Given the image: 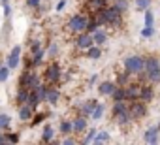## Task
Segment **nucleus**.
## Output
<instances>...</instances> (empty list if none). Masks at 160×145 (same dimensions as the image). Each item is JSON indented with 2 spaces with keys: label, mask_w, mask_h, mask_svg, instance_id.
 <instances>
[{
  "label": "nucleus",
  "mask_w": 160,
  "mask_h": 145,
  "mask_svg": "<svg viewBox=\"0 0 160 145\" xmlns=\"http://www.w3.org/2000/svg\"><path fill=\"white\" fill-rule=\"evenodd\" d=\"M62 66H60V62H57V60H49L47 64H43V70H42V81L45 83V85H57L58 87V83H62Z\"/></svg>",
  "instance_id": "nucleus-1"
},
{
  "label": "nucleus",
  "mask_w": 160,
  "mask_h": 145,
  "mask_svg": "<svg viewBox=\"0 0 160 145\" xmlns=\"http://www.w3.org/2000/svg\"><path fill=\"white\" fill-rule=\"evenodd\" d=\"M42 74L38 70H32V68H25L21 74H19V79H17V89H25V91H32L36 89L38 85H42Z\"/></svg>",
  "instance_id": "nucleus-2"
},
{
  "label": "nucleus",
  "mask_w": 160,
  "mask_h": 145,
  "mask_svg": "<svg viewBox=\"0 0 160 145\" xmlns=\"http://www.w3.org/2000/svg\"><path fill=\"white\" fill-rule=\"evenodd\" d=\"M102 13H104V19H106V30L108 28H113V30H121L122 28V25H124V13H121L113 4H109V6H106L104 10H102Z\"/></svg>",
  "instance_id": "nucleus-3"
},
{
  "label": "nucleus",
  "mask_w": 160,
  "mask_h": 145,
  "mask_svg": "<svg viewBox=\"0 0 160 145\" xmlns=\"http://www.w3.org/2000/svg\"><path fill=\"white\" fill-rule=\"evenodd\" d=\"M122 68L128 72L132 78H136L138 74L145 72V64H143V55H128L122 58Z\"/></svg>",
  "instance_id": "nucleus-4"
},
{
  "label": "nucleus",
  "mask_w": 160,
  "mask_h": 145,
  "mask_svg": "<svg viewBox=\"0 0 160 145\" xmlns=\"http://www.w3.org/2000/svg\"><path fill=\"white\" fill-rule=\"evenodd\" d=\"M87 15L85 13H73L70 19H68V23H66V30L70 32V34H79V32H85L87 30Z\"/></svg>",
  "instance_id": "nucleus-5"
},
{
  "label": "nucleus",
  "mask_w": 160,
  "mask_h": 145,
  "mask_svg": "<svg viewBox=\"0 0 160 145\" xmlns=\"http://www.w3.org/2000/svg\"><path fill=\"white\" fill-rule=\"evenodd\" d=\"M128 113H130L132 122H139V121H143L149 115V106L145 102H141V100L128 102Z\"/></svg>",
  "instance_id": "nucleus-6"
},
{
  "label": "nucleus",
  "mask_w": 160,
  "mask_h": 145,
  "mask_svg": "<svg viewBox=\"0 0 160 145\" xmlns=\"http://www.w3.org/2000/svg\"><path fill=\"white\" fill-rule=\"evenodd\" d=\"M98 106V100L96 98H89V100H83V102H77L73 108H75V115H81V117H87L91 119L94 108Z\"/></svg>",
  "instance_id": "nucleus-7"
},
{
  "label": "nucleus",
  "mask_w": 160,
  "mask_h": 145,
  "mask_svg": "<svg viewBox=\"0 0 160 145\" xmlns=\"http://www.w3.org/2000/svg\"><path fill=\"white\" fill-rule=\"evenodd\" d=\"M21 58H23V47L17 43V45L12 47V51H10L8 57H6V66L10 68V72L17 70V66L21 64Z\"/></svg>",
  "instance_id": "nucleus-8"
},
{
  "label": "nucleus",
  "mask_w": 160,
  "mask_h": 145,
  "mask_svg": "<svg viewBox=\"0 0 160 145\" xmlns=\"http://www.w3.org/2000/svg\"><path fill=\"white\" fill-rule=\"evenodd\" d=\"M62 98V92L57 85H45V94H43V104L47 106H57Z\"/></svg>",
  "instance_id": "nucleus-9"
},
{
  "label": "nucleus",
  "mask_w": 160,
  "mask_h": 145,
  "mask_svg": "<svg viewBox=\"0 0 160 145\" xmlns=\"http://www.w3.org/2000/svg\"><path fill=\"white\" fill-rule=\"evenodd\" d=\"M92 36L89 32H79L73 36V47L75 49H81V51H87L89 47H92Z\"/></svg>",
  "instance_id": "nucleus-10"
},
{
  "label": "nucleus",
  "mask_w": 160,
  "mask_h": 145,
  "mask_svg": "<svg viewBox=\"0 0 160 145\" xmlns=\"http://www.w3.org/2000/svg\"><path fill=\"white\" fill-rule=\"evenodd\" d=\"M87 128H89V119L87 117H81V115H73L72 117V132H73V136H81Z\"/></svg>",
  "instance_id": "nucleus-11"
},
{
  "label": "nucleus",
  "mask_w": 160,
  "mask_h": 145,
  "mask_svg": "<svg viewBox=\"0 0 160 145\" xmlns=\"http://www.w3.org/2000/svg\"><path fill=\"white\" fill-rule=\"evenodd\" d=\"M154 98H156V91H154V87H152L151 83H141V89H139V100L145 102V104L149 106Z\"/></svg>",
  "instance_id": "nucleus-12"
},
{
  "label": "nucleus",
  "mask_w": 160,
  "mask_h": 145,
  "mask_svg": "<svg viewBox=\"0 0 160 145\" xmlns=\"http://www.w3.org/2000/svg\"><path fill=\"white\" fill-rule=\"evenodd\" d=\"M139 89H141V83H138L136 79H132V81L124 87V92H126V102L139 100Z\"/></svg>",
  "instance_id": "nucleus-13"
},
{
  "label": "nucleus",
  "mask_w": 160,
  "mask_h": 145,
  "mask_svg": "<svg viewBox=\"0 0 160 145\" xmlns=\"http://www.w3.org/2000/svg\"><path fill=\"white\" fill-rule=\"evenodd\" d=\"M98 94L100 96H104V98H109L111 94H113V91L117 89V85H115V81L113 79H104V81H100L98 83Z\"/></svg>",
  "instance_id": "nucleus-14"
},
{
  "label": "nucleus",
  "mask_w": 160,
  "mask_h": 145,
  "mask_svg": "<svg viewBox=\"0 0 160 145\" xmlns=\"http://www.w3.org/2000/svg\"><path fill=\"white\" fill-rule=\"evenodd\" d=\"M91 36H92V43L98 45V47H104V45L109 42V32H108L106 28H96Z\"/></svg>",
  "instance_id": "nucleus-15"
},
{
  "label": "nucleus",
  "mask_w": 160,
  "mask_h": 145,
  "mask_svg": "<svg viewBox=\"0 0 160 145\" xmlns=\"http://www.w3.org/2000/svg\"><path fill=\"white\" fill-rule=\"evenodd\" d=\"M143 64H145V72L160 70V57L158 55H143Z\"/></svg>",
  "instance_id": "nucleus-16"
},
{
  "label": "nucleus",
  "mask_w": 160,
  "mask_h": 145,
  "mask_svg": "<svg viewBox=\"0 0 160 145\" xmlns=\"http://www.w3.org/2000/svg\"><path fill=\"white\" fill-rule=\"evenodd\" d=\"M32 115H34V109L30 108V106H21V108H17V117H19V121L21 122H25V124H28L30 121H32Z\"/></svg>",
  "instance_id": "nucleus-17"
},
{
  "label": "nucleus",
  "mask_w": 160,
  "mask_h": 145,
  "mask_svg": "<svg viewBox=\"0 0 160 145\" xmlns=\"http://www.w3.org/2000/svg\"><path fill=\"white\" fill-rule=\"evenodd\" d=\"M132 79H134V78L128 74L124 68H122V70H119L117 74H115V85H117V87H126Z\"/></svg>",
  "instance_id": "nucleus-18"
},
{
  "label": "nucleus",
  "mask_w": 160,
  "mask_h": 145,
  "mask_svg": "<svg viewBox=\"0 0 160 145\" xmlns=\"http://www.w3.org/2000/svg\"><path fill=\"white\" fill-rule=\"evenodd\" d=\"M158 138H160V132H158L156 124L149 126V128L145 130V134H143V141H145L147 145H149V143H156V141H158Z\"/></svg>",
  "instance_id": "nucleus-19"
},
{
  "label": "nucleus",
  "mask_w": 160,
  "mask_h": 145,
  "mask_svg": "<svg viewBox=\"0 0 160 145\" xmlns=\"http://www.w3.org/2000/svg\"><path fill=\"white\" fill-rule=\"evenodd\" d=\"M96 132H98V128H94V126H89L81 136V139H79V145H91L92 141H94V138H96Z\"/></svg>",
  "instance_id": "nucleus-20"
},
{
  "label": "nucleus",
  "mask_w": 160,
  "mask_h": 145,
  "mask_svg": "<svg viewBox=\"0 0 160 145\" xmlns=\"http://www.w3.org/2000/svg\"><path fill=\"white\" fill-rule=\"evenodd\" d=\"M27 98H28V91L25 89H17L15 87V94H13V106L15 108H21L27 104Z\"/></svg>",
  "instance_id": "nucleus-21"
},
{
  "label": "nucleus",
  "mask_w": 160,
  "mask_h": 145,
  "mask_svg": "<svg viewBox=\"0 0 160 145\" xmlns=\"http://www.w3.org/2000/svg\"><path fill=\"white\" fill-rule=\"evenodd\" d=\"M58 134L62 138L73 136V132H72V119H60V122H58Z\"/></svg>",
  "instance_id": "nucleus-22"
},
{
  "label": "nucleus",
  "mask_w": 160,
  "mask_h": 145,
  "mask_svg": "<svg viewBox=\"0 0 160 145\" xmlns=\"http://www.w3.org/2000/svg\"><path fill=\"white\" fill-rule=\"evenodd\" d=\"M55 136H57V134H55V128H53L51 124H45L43 130H42V138H40V139H42V143H51V141L55 139Z\"/></svg>",
  "instance_id": "nucleus-23"
},
{
  "label": "nucleus",
  "mask_w": 160,
  "mask_h": 145,
  "mask_svg": "<svg viewBox=\"0 0 160 145\" xmlns=\"http://www.w3.org/2000/svg\"><path fill=\"white\" fill-rule=\"evenodd\" d=\"M43 47H45V55H47V58L55 60V58L58 57L60 47H58V43H57V42H51V43H47V45H43Z\"/></svg>",
  "instance_id": "nucleus-24"
},
{
  "label": "nucleus",
  "mask_w": 160,
  "mask_h": 145,
  "mask_svg": "<svg viewBox=\"0 0 160 145\" xmlns=\"http://www.w3.org/2000/svg\"><path fill=\"white\" fill-rule=\"evenodd\" d=\"M102 55H104V49L98 47V45H92V47L87 49V58H89V60H100Z\"/></svg>",
  "instance_id": "nucleus-25"
},
{
  "label": "nucleus",
  "mask_w": 160,
  "mask_h": 145,
  "mask_svg": "<svg viewBox=\"0 0 160 145\" xmlns=\"http://www.w3.org/2000/svg\"><path fill=\"white\" fill-rule=\"evenodd\" d=\"M128 109V102H113L111 104V119H115L119 113Z\"/></svg>",
  "instance_id": "nucleus-26"
},
{
  "label": "nucleus",
  "mask_w": 160,
  "mask_h": 145,
  "mask_svg": "<svg viewBox=\"0 0 160 145\" xmlns=\"http://www.w3.org/2000/svg\"><path fill=\"white\" fill-rule=\"evenodd\" d=\"M42 49H43L42 40H38V38H30L28 40V55H34V53H38Z\"/></svg>",
  "instance_id": "nucleus-27"
},
{
  "label": "nucleus",
  "mask_w": 160,
  "mask_h": 145,
  "mask_svg": "<svg viewBox=\"0 0 160 145\" xmlns=\"http://www.w3.org/2000/svg\"><path fill=\"white\" fill-rule=\"evenodd\" d=\"M119 126H128V124H132V119H130V113H128V109L126 111H122V113H119L115 119H113Z\"/></svg>",
  "instance_id": "nucleus-28"
},
{
  "label": "nucleus",
  "mask_w": 160,
  "mask_h": 145,
  "mask_svg": "<svg viewBox=\"0 0 160 145\" xmlns=\"http://www.w3.org/2000/svg\"><path fill=\"white\" fill-rule=\"evenodd\" d=\"M104 115H106V104L98 102V106L94 108V111H92L91 119H92V121H102V119H104Z\"/></svg>",
  "instance_id": "nucleus-29"
},
{
  "label": "nucleus",
  "mask_w": 160,
  "mask_h": 145,
  "mask_svg": "<svg viewBox=\"0 0 160 145\" xmlns=\"http://www.w3.org/2000/svg\"><path fill=\"white\" fill-rule=\"evenodd\" d=\"M4 134H6L8 143H12V145H17V143L21 141V132H19V130H6Z\"/></svg>",
  "instance_id": "nucleus-30"
},
{
  "label": "nucleus",
  "mask_w": 160,
  "mask_h": 145,
  "mask_svg": "<svg viewBox=\"0 0 160 145\" xmlns=\"http://www.w3.org/2000/svg\"><path fill=\"white\" fill-rule=\"evenodd\" d=\"M109 98H111V102H126V92H124V87H117Z\"/></svg>",
  "instance_id": "nucleus-31"
},
{
  "label": "nucleus",
  "mask_w": 160,
  "mask_h": 145,
  "mask_svg": "<svg viewBox=\"0 0 160 145\" xmlns=\"http://www.w3.org/2000/svg\"><path fill=\"white\" fill-rule=\"evenodd\" d=\"M147 83H151L152 87L160 85V70H154V72H147Z\"/></svg>",
  "instance_id": "nucleus-32"
},
{
  "label": "nucleus",
  "mask_w": 160,
  "mask_h": 145,
  "mask_svg": "<svg viewBox=\"0 0 160 145\" xmlns=\"http://www.w3.org/2000/svg\"><path fill=\"white\" fill-rule=\"evenodd\" d=\"M45 117H47V113H45V111H34L32 121H30L28 124H30V126H38V124H42V122L45 121Z\"/></svg>",
  "instance_id": "nucleus-33"
},
{
  "label": "nucleus",
  "mask_w": 160,
  "mask_h": 145,
  "mask_svg": "<svg viewBox=\"0 0 160 145\" xmlns=\"http://www.w3.org/2000/svg\"><path fill=\"white\" fill-rule=\"evenodd\" d=\"M10 126H12V117L8 113H0V130L6 132L10 130Z\"/></svg>",
  "instance_id": "nucleus-34"
},
{
  "label": "nucleus",
  "mask_w": 160,
  "mask_h": 145,
  "mask_svg": "<svg viewBox=\"0 0 160 145\" xmlns=\"http://www.w3.org/2000/svg\"><path fill=\"white\" fill-rule=\"evenodd\" d=\"M121 13H126L128 12V8H130V2H128V0H113V2H111Z\"/></svg>",
  "instance_id": "nucleus-35"
},
{
  "label": "nucleus",
  "mask_w": 160,
  "mask_h": 145,
  "mask_svg": "<svg viewBox=\"0 0 160 145\" xmlns=\"http://www.w3.org/2000/svg\"><path fill=\"white\" fill-rule=\"evenodd\" d=\"M143 23H145V27H154V13L151 8L143 12Z\"/></svg>",
  "instance_id": "nucleus-36"
},
{
  "label": "nucleus",
  "mask_w": 160,
  "mask_h": 145,
  "mask_svg": "<svg viewBox=\"0 0 160 145\" xmlns=\"http://www.w3.org/2000/svg\"><path fill=\"white\" fill-rule=\"evenodd\" d=\"M94 139H96V141H100V143H106V145H108V143H109V139H111V134H109L108 130H98Z\"/></svg>",
  "instance_id": "nucleus-37"
},
{
  "label": "nucleus",
  "mask_w": 160,
  "mask_h": 145,
  "mask_svg": "<svg viewBox=\"0 0 160 145\" xmlns=\"http://www.w3.org/2000/svg\"><path fill=\"white\" fill-rule=\"evenodd\" d=\"M151 2L152 0H134V6H136L138 12H145V10L151 8Z\"/></svg>",
  "instance_id": "nucleus-38"
},
{
  "label": "nucleus",
  "mask_w": 160,
  "mask_h": 145,
  "mask_svg": "<svg viewBox=\"0 0 160 145\" xmlns=\"http://www.w3.org/2000/svg\"><path fill=\"white\" fill-rule=\"evenodd\" d=\"M10 76H12L10 68H8L6 64H2V66H0V83H6V81L10 79Z\"/></svg>",
  "instance_id": "nucleus-39"
},
{
  "label": "nucleus",
  "mask_w": 160,
  "mask_h": 145,
  "mask_svg": "<svg viewBox=\"0 0 160 145\" xmlns=\"http://www.w3.org/2000/svg\"><path fill=\"white\" fill-rule=\"evenodd\" d=\"M60 145H79V139L75 136H66L60 139Z\"/></svg>",
  "instance_id": "nucleus-40"
},
{
  "label": "nucleus",
  "mask_w": 160,
  "mask_h": 145,
  "mask_svg": "<svg viewBox=\"0 0 160 145\" xmlns=\"http://www.w3.org/2000/svg\"><path fill=\"white\" fill-rule=\"evenodd\" d=\"M141 36L143 38H152L154 36V27H143L141 28Z\"/></svg>",
  "instance_id": "nucleus-41"
},
{
  "label": "nucleus",
  "mask_w": 160,
  "mask_h": 145,
  "mask_svg": "<svg viewBox=\"0 0 160 145\" xmlns=\"http://www.w3.org/2000/svg\"><path fill=\"white\" fill-rule=\"evenodd\" d=\"M27 2V8H30V10H36L40 4H42V0H25Z\"/></svg>",
  "instance_id": "nucleus-42"
},
{
  "label": "nucleus",
  "mask_w": 160,
  "mask_h": 145,
  "mask_svg": "<svg viewBox=\"0 0 160 145\" xmlns=\"http://www.w3.org/2000/svg\"><path fill=\"white\" fill-rule=\"evenodd\" d=\"M96 83H98V74L89 76V79H87V87H92V85H96Z\"/></svg>",
  "instance_id": "nucleus-43"
},
{
  "label": "nucleus",
  "mask_w": 160,
  "mask_h": 145,
  "mask_svg": "<svg viewBox=\"0 0 160 145\" xmlns=\"http://www.w3.org/2000/svg\"><path fill=\"white\" fill-rule=\"evenodd\" d=\"M64 8H66V0H58L57 6H55V12H62Z\"/></svg>",
  "instance_id": "nucleus-44"
},
{
  "label": "nucleus",
  "mask_w": 160,
  "mask_h": 145,
  "mask_svg": "<svg viewBox=\"0 0 160 145\" xmlns=\"http://www.w3.org/2000/svg\"><path fill=\"white\" fill-rule=\"evenodd\" d=\"M2 12H4V17H10V15H12V8H10V4H2Z\"/></svg>",
  "instance_id": "nucleus-45"
},
{
  "label": "nucleus",
  "mask_w": 160,
  "mask_h": 145,
  "mask_svg": "<svg viewBox=\"0 0 160 145\" xmlns=\"http://www.w3.org/2000/svg\"><path fill=\"white\" fill-rule=\"evenodd\" d=\"M6 141H8V139H6V134H4L2 130H0V145H4Z\"/></svg>",
  "instance_id": "nucleus-46"
},
{
  "label": "nucleus",
  "mask_w": 160,
  "mask_h": 145,
  "mask_svg": "<svg viewBox=\"0 0 160 145\" xmlns=\"http://www.w3.org/2000/svg\"><path fill=\"white\" fill-rule=\"evenodd\" d=\"M42 145H60V139H57V138H55L51 143H42Z\"/></svg>",
  "instance_id": "nucleus-47"
},
{
  "label": "nucleus",
  "mask_w": 160,
  "mask_h": 145,
  "mask_svg": "<svg viewBox=\"0 0 160 145\" xmlns=\"http://www.w3.org/2000/svg\"><path fill=\"white\" fill-rule=\"evenodd\" d=\"M91 145H106V143H100V141H96V139H94V141H92Z\"/></svg>",
  "instance_id": "nucleus-48"
},
{
  "label": "nucleus",
  "mask_w": 160,
  "mask_h": 145,
  "mask_svg": "<svg viewBox=\"0 0 160 145\" xmlns=\"http://www.w3.org/2000/svg\"><path fill=\"white\" fill-rule=\"evenodd\" d=\"M2 64H4V62H2V55H0V66H2Z\"/></svg>",
  "instance_id": "nucleus-49"
},
{
  "label": "nucleus",
  "mask_w": 160,
  "mask_h": 145,
  "mask_svg": "<svg viewBox=\"0 0 160 145\" xmlns=\"http://www.w3.org/2000/svg\"><path fill=\"white\" fill-rule=\"evenodd\" d=\"M156 128H158V132H160V122H158V124H156Z\"/></svg>",
  "instance_id": "nucleus-50"
},
{
  "label": "nucleus",
  "mask_w": 160,
  "mask_h": 145,
  "mask_svg": "<svg viewBox=\"0 0 160 145\" xmlns=\"http://www.w3.org/2000/svg\"><path fill=\"white\" fill-rule=\"evenodd\" d=\"M149 145H158V141H156V143H149Z\"/></svg>",
  "instance_id": "nucleus-51"
},
{
  "label": "nucleus",
  "mask_w": 160,
  "mask_h": 145,
  "mask_svg": "<svg viewBox=\"0 0 160 145\" xmlns=\"http://www.w3.org/2000/svg\"><path fill=\"white\" fill-rule=\"evenodd\" d=\"M4 145H12V143H8V141H6V143H4Z\"/></svg>",
  "instance_id": "nucleus-52"
},
{
  "label": "nucleus",
  "mask_w": 160,
  "mask_h": 145,
  "mask_svg": "<svg viewBox=\"0 0 160 145\" xmlns=\"http://www.w3.org/2000/svg\"><path fill=\"white\" fill-rule=\"evenodd\" d=\"M108 2H109V4H111V2H113V0H108Z\"/></svg>",
  "instance_id": "nucleus-53"
}]
</instances>
